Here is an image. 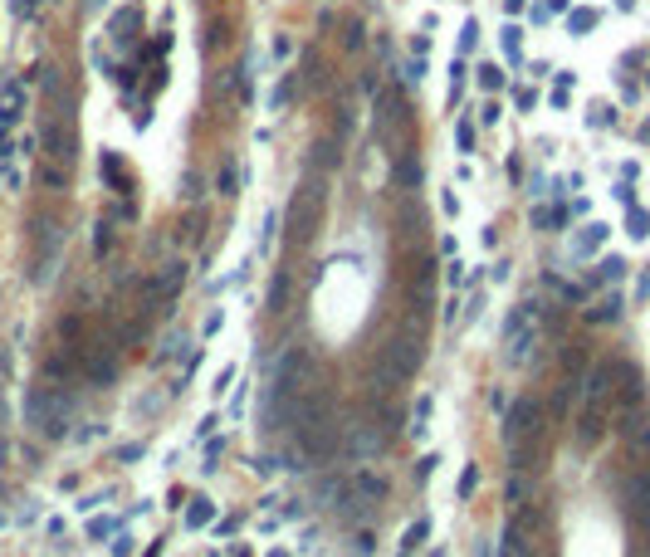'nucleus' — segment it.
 Listing matches in <instances>:
<instances>
[{"instance_id": "obj_1", "label": "nucleus", "mask_w": 650, "mask_h": 557, "mask_svg": "<svg viewBox=\"0 0 650 557\" xmlns=\"http://www.w3.org/2000/svg\"><path fill=\"white\" fill-rule=\"evenodd\" d=\"M504 450H509V464L514 469H533V459H538V450H542V406L533 396H524V401L509 406Z\"/></svg>"}, {"instance_id": "obj_2", "label": "nucleus", "mask_w": 650, "mask_h": 557, "mask_svg": "<svg viewBox=\"0 0 650 557\" xmlns=\"http://www.w3.org/2000/svg\"><path fill=\"white\" fill-rule=\"evenodd\" d=\"M611 391H616V367H611V362L592 367L587 381H582V416H577V440H582V445H597V440L606 435Z\"/></svg>"}, {"instance_id": "obj_3", "label": "nucleus", "mask_w": 650, "mask_h": 557, "mask_svg": "<svg viewBox=\"0 0 650 557\" xmlns=\"http://www.w3.org/2000/svg\"><path fill=\"white\" fill-rule=\"evenodd\" d=\"M69 411H74V401H69L64 386H34L30 401H25L30 426H34L44 440H64V435H69Z\"/></svg>"}, {"instance_id": "obj_4", "label": "nucleus", "mask_w": 650, "mask_h": 557, "mask_svg": "<svg viewBox=\"0 0 650 557\" xmlns=\"http://www.w3.org/2000/svg\"><path fill=\"white\" fill-rule=\"evenodd\" d=\"M538 342H542L538 308H533V303H519V308L504 318V362H509V367H528Z\"/></svg>"}, {"instance_id": "obj_5", "label": "nucleus", "mask_w": 650, "mask_h": 557, "mask_svg": "<svg viewBox=\"0 0 650 557\" xmlns=\"http://www.w3.org/2000/svg\"><path fill=\"white\" fill-rule=\"evenodd\" d=\"M421 357H426V347H421V333L416 328H406V333H396L386 342V352H382V376H386V391L396 386V381H411L416 376V367H421Z\"/></svg>"}, {"instance_id": "obj_6", "label": "nucleus", "mask_w": 650, "mask_h": 557, "mask_svg": "<svg viewBox=\"0 0 650 557\" xmlns=\"http://www.w3.org/2000/svg\"><path fill=\"white\" fill-rule=\"evenodd\" d=\"M337 421L332 416H313V421H299V459H308V469L313 464H323L337 454Z\"/></svg>"}, {"instance_id": "obj_7", "label": "nucleus", "mask_w": 650, "mask_h": 557, "mask_svg": "<svg viewBox=\"0 0 650 557\" xmlns=\"http://www.w3.org/2000/svg\"><path fill=\"white\" fill-rule=\"evenodd\" d=\"M621 499H626V513H631V523L650 533V464H636L631 474H626V484H621Z\"/></svg>"}, {"instance_id": "obj_8", "label": "nucleus", "mask_w": 650, "mask_h": 557, "mask_svg": "<svg viewBox=\"0 0 650 557\" xmlns=\"http://www.w3.org/2000/svg\"><path fill=\"white\" fill-rule=\"evenodd\" d=\"M499 557H538V513H519V518L504 528Z\"/></svg>"}, {"instance_id": "obj_9", "label": "nucleus", "mask_w": 650, "mask_h": 557, "mask_svg": "<svg viewBox=\"0 0 650 557\" xmlns=\"http://www.w3.org/2000/svg\"><path fill=\"white\" fill-rule=\"evenodd\" d=\"M621 440H626L636 464H650V416H646V406H626L621 411Z\"/></svg>"}, {"instance_id": "obj_10", "label": "nucleus", "mask_w": 650, "mask_h": 557, "mask_svg": "<svg viewBox=\"0 0 650 557\" xmlns=\"http://www.w3.org/2000/svg\"><path fill=\"white\" fill-rule=\"evenodd\" d=\"M39 142H44V152H49L54 162H74V157H79V137H74L69 117H49V122L39 127Z\"/></svg>"}, {"instance_id": "obj_11", "label": "nucleus", "mask_w": 650, "mask_h": 557, "mask_svg": "<svg viewBox=\"0 0 650 557\" xmlns=\"http://www.w3.org/2000/svg\"><path fill=\"white\" fill-rule=\"evenodd\" d=\"M386 440H391V435L377 431V426H362V421L347 426V454H352V459H372V454H382Z\"/></svg>"}, {"instance_id": "obj_12", "label": "nucleus", "mask_w": 650, "mask_h": 557, "mask_svg": "<svg viewBox=\"0 0 650 557\" xmlns=\"http://www.w3.org/2000/svg\"><path fill=\"white\" fill-rule=\"evenodd\" d=\"M84 376H89L93 386H108L112 376H117V357H112V347H84Z\"/></svg>"}, {"instance_id": "obj_13", "label": "nucleus", "mask_w": 650, "mask_h": 557, "mask_svg": "<svg viewBox=\"0 0 650 557\" xmlns=\"http://www.w3.org/2000/svg\"><path fill=\"white\" fill-rule=\"evenodd\" d=\"M347 489L362 494V499H372V504H382V499H386V474H377V469H357V474L347 479Z\"/></svg>"}, {"instance_id": "obj_14", "label": "nucleus", "mask_w": 650, "mask_h": 557, "mask_svg": "<svg viewBox=\"0 0 650 557\" xmlns=\"http://www.w3.org/2000/svg\"><path fill=\"white\" fill-rule=\"evenodd\" d=\"M181 279H186V274H181L176 264H171V269H167V274H162V279H157V284L147 289V299H162V303H167V299H171V294L181 289Z\"/></svg>"}, {"instance_id": "obj_15", "label": "nucleus", "mask_w": 650, "mask_h": 557, "mask_svg": "<svg viewBox=\"0 0 650 557\" xmlns=\"http://www.w3.org/2000/svg\"><path fill=\"white\" fill-rule=\"evenodd\" d=\"M216 518V504L211 499H191V509H186V528H206Z\"/></svg>"}, {"instance_id": "obj_16", "label": "nucleus", "mask_w": 650, "mask_h": 557, "mask_svg": "<svg viewBox=\"0 0 650 557\" xmlns=\"http://www.w3.org/2000/svg\"><path fill=\"white\" fill-rule=\"evenodd\" d=\"M284 299H289V274L279 269L274 284H269V313H284Z\"/></svg>"}, {"instance_id": "obj_17", "label": "nucleus", "mask_w": 650, "mask_h": 557, "mask_svg": "<svg viewBox=\"0 0 650 557\" xmlns=\"http://www.w3.org/2000/svg\"><path fill=\"white\" fill-rule=\"evenodd\" d=\"M602 240H606V225H602V221H597V225H587V230L577 235V254H592V249H597Z\"/></svg>"}, {"instance_id": "obj_18", "label": "nucleus", "mask_w": 650, "mask_h": 557, "mask_svg": "<svg viewBox=\"0 0 650 557\" xmlns=\"http://www.w3.org/2000/svg\"><path fill=\"white\" fill-rule=\"evenodd\" d=\"M426 431H431V396H421L411 411V435H426Z\"/></svg>"}, {"instance_id": "obj_19", "label": "nucleus", "mask_w": 650, "mask_h": 557, "mask_svg": "<svg viewBox=\"0 0 650 557\" xmlns=\"http://www.w3.org/2000/svg\"><path fill=\"white\" fill-rule=\"evenodd\" d=\"M592 25H597V10H572V15H567V30H572V34H587Z\"/></svg>"}, {"instance_id": "obj_20", "label": "nucleus", "mask_w": 650, "mask_h": 557, "mask_svg": "<svg viewBox=\"0 0 650 557\" xmlns=\"http://www.w3.org/2000/svg\"><path fill=\"white\" fill-rule=\"evenodd\" d=\"M519 34H524V30H519V25H509V30H504V54H509V59H514V64H519V59H524V39H519Z\"/></svg>"}, {"instance_id": "obj_21", "label": "nucleus", "mask_w": 650, "mask_h": 557, "mask_svg": "<svg viewBox=\"0 0 650 557\" xmlns=\"http://www.w3.org/2000/svg\"><path fill=\"white\" fill-rule=\"evenodd\" d=\"M587 318H592V323H611V318H621V299H606V303H602V308H592Z\"/></svg>"}, {"instance_id": "obj_22", "label": "nucleus", "mask_w": 650, "mask_h": 557, "mask_svg": "<svg viewBox=\"0 0 650 557\" xmlns=\"http://www.w3.org/2000/svg\"><path fill=\"white\" fill-rule=\"evenodd\" d=\"M626 230H631L636 240H646V235H650V216H646V211H636V206H631V216H626Z\"/></svg>"}, {"instance_id": "obj_23", "label": "nucleus", "mask_w": 650, "mask_h": 557, "mask_svg": "<svg viewBox=\"0 0 650 557\" xmlns=\"http://www.w3.org/2000/svg\"><path fill=\"white\" fill-rule=\"evenodd\" d=\"M426 538H431V523H426V518H416V523L406 528V548H421Z\"/></svg>"}, {"instance_id": "obj_24", "label": "nucleus", "mask_w": 650, "mask_h": 557, "mask_svg": "<svg viewBox=\"0 0 650 557\" xmlns=\"http://www.w3.org/2000/svg\"><path fill=\"white\" fill-rule=\"evenodd\" d=\"M474 484H479V469H474V464H464V474H460V499H469V494H474Z\"/></svg>"}, {"instance_id": "obj_25", "label": "nucleus", "mask_w": 650, "mask_h": 557, "mask_svg": "<svg viewBox=\"0 0 650 557\" xmlns=\"http://www.w3.org/2000/svg\"><path fill=\"white\" fill-rule=\"evenodd\" d=\"M479 84H484V89H499V84H504V69L484 64V69H479Z\"/></svg>"}, {"instance_id": "obj_26", "label": "nucleus", "mask_w": 650, "mask_h": 557, "mask_svg": "<svg viewBox=\"0 0 650 557\" xmlns=\"http://www.w3.org/2000/svg\"><path fill=\"white\" fill-rule=\"evenodd\" d=\"M396 181L416 186V181H421V166H416V162H401V166H396Z\"/></svg>"}, {"instance_id": "obj_27", "label": "nucleus", "mask_w": 650, "mask_h": 557, "mask_svg": "<svg viewBox=\"0 0 650 557\" xmlns=\"http://www.w3.org/2000/svg\"><path fill=\"white\" fill-rule=\"evenodd\" d=\"M621 274H626L621 259H602V279H621Z\"/></svg>"}, {"instance_id": "obj_28", "label": "nucleus", "mask_w": 650, "mask_h": 557, "mask_svg": "<svg viewBox=\"0 0 650 557\" xmlns=\"http://www.w3.org/2000/svg\"><path fill=\"white\" fill-rule=\"evenodd\" d=\"M89 533H93V538H108V533H112V518H93V523H89Z\"/></svg>"}, {"instance_id": "obj_29", "label": "nucleus", "mask_w": 650, "mask_h": 557, "mask_svg": "<svg viewBox=\"0 0 650 557\" xmlns=\"http://www.w3.org/2000/svg\"><path fill=\"white\" fill-rule=\"evenodd\" d=\"M455 137H460V147H464V152L474 147V132H469V122H460V132H455Z\"/></svg>"}, {"instance_id": "obj_30", "label": "nucleus", "mask_w": 650, "mask_h": 557, "mask_svg": "<svg viewBox=\"0 0 650 557\" xmlns=\"http://www.w3.org/2000/svg\"><path fill=\"white\" fill-rule=\"evenodd\" d=\"M254 469H259V474H274V469H279V459H274V454H269V459L259 454V459H254Z\"/></svg>"}, {"instance_id": "obj_31", "label": "nucleus", "mask_w": 650, "mask_h": 557, "mask_svg": "<svg viewBox=\"0 0 650 557\" xmlns=\"http://www.w3.org/2000/svg\"><path fill=\"white\" fill-rule=\"evenodd\" d=\"M15 15H30V0H15Z\"/></svg>"}, {"instance_id": "obj_32", "label": "nucleus", "mask_w": 650, "mask_h": 557, "mask_svg": "<svg viewBox=\"0 0 650 557\" xmlns=\"http://www.w3.org/2000/svg\"><path fill=\"white\" fill-rule=\"evenodd\" d=\"M616 5H621V10H631V5H636V0H616Z\"/></svg>"}]
</instances>
